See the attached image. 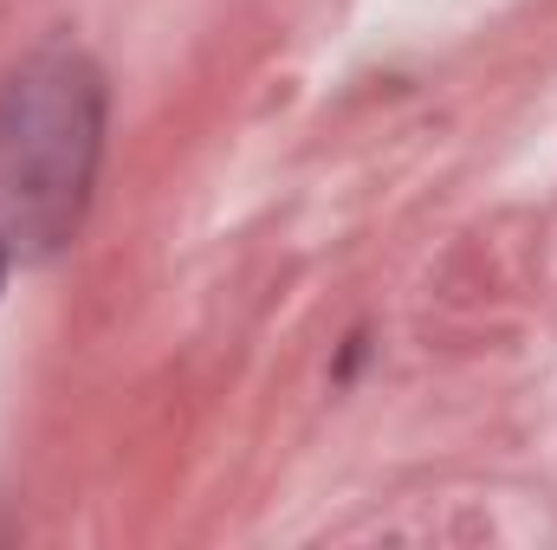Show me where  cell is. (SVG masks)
I'll return each mask as SVG.
<instances>
[{"instance_id": "cell-1", "label": "cell", "mask_w": 557, "mask_h": 550, "mask_svg": "<svg viewBox=\"0 0 557 550\" xmlns=\"http://www.w3.org/2000/svg\"><path fill=\"white\" fill-rule=\"evenodd\" d=\"M104 149V78L85 52L46 46L0 78V247L59 253L91 201Z\"/></svg>"}, {"instance_id": "cell-2", "label": "cell", "mask_w": 557, "mask_h": 550, "mask_svg": "<svg viewBox=\"0 0 557 550\" xmlns=\"http://www.w3.org/2000/svg\"><path fill=\"white\" fill-rule=\"evenodd\" d=\"M0 278H7V247H0Z\"/></svg>"}]
</instances>
